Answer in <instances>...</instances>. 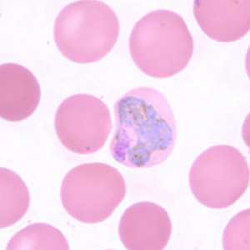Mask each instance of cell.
<instances>
[{
	"label": "cell",
	"instance_id": "7",
	"mask_svg": "<svg viewBox=\"0 0 250 250\" xmlns=\"http://www.w3.org/2000/svg\"><path fill=\"white\" fill-rule=\"evenodd\" d=\"M172 234L170 217L153 202H139L128 207L119 224V235L129 250H162Z\"/></svg>",
	"mask_w": 250,
	"mask_h": 250
},
{
	"label": "cell",
	"instance_id": "11",
	"mask_svg": "<svg viewBox=\"0 0 250 250\" xmlns=\"http://www.w3.org/2000/svg\"><path fill=\"white\" fill-rule=\"evenodd\" d=\"M69 249L65 236L56 228L45 223H35L27 226L13 236L7 245V250H9Z\"/></svg>",
	"mask_w": 250,
	"mask_h": 250
},
{
	"label": "cell",
	"instance_id": "1",
	"mask_svg": "<svg viewBox=\"0 0 250 250\" xmlns=\"http://www.w3.org/2000/svg\"><path fill=\"white\" fill-rule=\"evenodd\" d=\"M115 131L111 140L113 159L134 169L161 165L176 141L175 116L166 97L157 89L139 87L114 104Z\"/></svg>",
	"mask_w": 250,
	"mask_h": 250
},
{
	"label": "cell",
	"instance_id": "3",
	"mask_svg": "<svg viewBox=\"0 0 250 250\" xmlns=\"http://www.w3.org/2000/svg\"><path fill=\"white\" fill-rule=\"evenodd\" d=\"M120 34L116 13L101 1L69 3L54 22V41L60 53L72 62H98L114 48Z\"/></svg>",
	"mask_w": 250,
	"mask_h": 250
},
{
	"label": "cell",
	"instance_id": "4",
	"mask_svg": "<svg viewBox=\"0 0 250 250\" xmlns=\"http://www.w3.org/2000/svg\"><path fill=\"white\" fill-rule=\"evenodd\" d=\"M126 191L125 179L116 168L104 163H87L66 174L60 198L72 218L83 224H98L114 213Z\"/></svg>",
	"mask_w": 250,
	"mask_h": 250
},
{
	"label": "cell",
	"instance_id": "5",
	"mask_svg": "<svg viewBox=\"0 0 250 250\" xmlns=\"http://www.w3.org/2000/svg\"><path fill=\"white\" fill-rule=\"evenodd\" d=\"M250 166L230 145H215L195 159L189 172L191 191L198 202L213 209L235 204L247 190Z\"/></svg>",
	"mask_w": 250,
	"mask_h": 250
},
{
	"label": "cell",
	"instance_id": "8",
	"mask_svg": "<svg viewBox=\"0 0 250 250\" xmlns=\"http://www.w3.org/2000/svg\"><path fill=\"white\" fill-rule=\"evenodd\" d=\"M193 15L205 34L219 42H234L250 31V0H196Z\"/></svg>",
	"mask_w": 250,
	"mask_h": 250
},
{
	"label": "cell",
	"instance_id": "2",
	"mask_svg": "<svg viewBox=\"0 0 250 250\" xmlns=\"http://www.w3.org/2000/svg\"><path fill=\"white\" fill-rule=\"evenodd\" d=\"M129 51L144 74L166 79L183 71L194 50L193 36L179 14L159 9L143 16L129 38Z\"/></svg>",
	"mask_w": 250,
	"mask_h": 250
},
{
	"label": "cell",
	"instance_id": "12",
	"mask_svg": "<svg viewBox=\"0 0 250 250\" xmlns=\"http://www.w3.org/2000/svg\"><path fill=\"white\" fill-rule=\"evenodd\" d=\"M223 246L225 250H250V209L238 213L228 224Z\"/></svg>",
	"mask_w": 250,
	"mask_h": 250
},
{
	"label": "cell",
	"instance_id": "10",
	"mask_svg": "<svg viewBox=\"0 0 250 250\" xmlns=\"http://www.w3.org/2000/svg\"><path fill=\"white\" fill-rule=\"evenodd\" d=\"M30 194L23 179L14 171L0 168V227H10L25 216Z\"/></svg>",
	"mask_w": 250,
	"mask_h": 250
},
{
	"label": "cell",
	"instance_id": "9",
	"mask_svg": "<svg viewBox=\"0 0 250 250\" xmlns=\"http://www.w3.org/2000/svg\"><path fill=\"white\" fill-rule=\"evenodd\" d=\"M41 99L37 79L28 68L17 63L0 66V116L20 122L34 114Z\"/></svg>",
	"mask_w": 250,
	"mask_h": 250
},
{
	"label": "cell",
	"instance_id": "6",
	"mask_svg": "<svg viewBox=\"0 0 250 250\" xmlns=\"http://www.w3.org/2000/svg\"><path fill=\"white\" fill-rule=\"evenodd\" d=\"M60 142L74 154H92L101 149L112 130L108 105L90 94H75L63 100L55 114Z\"/></svg>",
	"mask_w": 250,
	"mask_h": 250
}]
</instances>
